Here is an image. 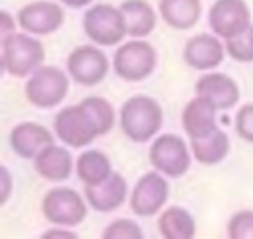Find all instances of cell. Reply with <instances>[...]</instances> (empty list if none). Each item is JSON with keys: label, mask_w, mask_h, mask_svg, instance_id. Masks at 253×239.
I'll list each match as a JSON object with an SVG mask.
<instances>
[{"label": "cell", "mask_w": 253, "mask_h": 239, "mask_svg": "<svg viewBox=\"0 0 253 239\" xmlns=\"http://www.w3.org/2000/svg\"><path fill=\"white\" fill-rule=\"evenodd\" d=\"M162 126L160 105L146 95H134L121 107V128L132 142H146L158 134Z\"/></svg>", "instance_id": "obj_1"}, {"label": "cell", "mask_w": 253, "mask_h": 239, "mask_svg": "<svg viewBox=\"0 0 253 239\" xmlns=\"http://www.w3.org/2000/svg\"><path fill=\"white\" fill-rule=\"evenodd\" d=\"M45 57V49L40 40L32 38L28 32H12L2 38V67L14 77L32 75Z\"/></svg>", "instance_id": "obj_2"}, {"label": "cell", "mask_w": 253, "mask_h": 239, "mask_svg": "<svg viewBox=\"0 0 253 239\" xmlns=\"http://www.w3.org/2000/svg\"><path fill=\"white\" fill-rule=\"evenodd\" d=\"M53 130L57 138L71 148H83L101 136L97 122L83 101L61 109L53 119Z\"/></svg>", "instance_id": "obj_3"}, {"label": "cell", "mask_w": 253, "mask_h": 239, "mask_svg": "<svg viewBox=\"0 0 253 239\" xmlns=\"http://www.w3.org/2000/svg\"><path fill=\"white\" fill-rule=\"evenodd\" d=\"M69 91V77L55 65H40L26 83V99L38 109L57 107Z\"/></svg>", "instance_id": "obj_4"}, {"label": "cell", "mask_w": 253, "mask_h": 239, "mask_svg": "<svg viewBox=\"0 0 253 239\" xmlns=\"http://www.w3.org/2000/svg\"><path fill=\"white\" fill-rule=\"evenodd\" d=\"M83 30L97 45H117L125 40L126 24L121 8L111 4H95L83 14Z\"/></svg>", "instance_id": "obj_5"}, {"label": "cell", "mask_w": 253, "mask_h": 239, "mask_svg": "<svg viewBox=\"0 0 253 239\" xmlns=\"http://www.w3.org/2000/svg\"><path fill=\"white\" fill-rule=\"evenodd\" d=\"M156 49L144 40L121 43L113 55V69L125 81H142L156 69Z\"/></svg>", "instance_id": "obj_6"}, {"label": "cell", "mask_w": 253, "mask_h": 239, "mask_svg": "<svg viewBox=\"0 0 253 239\" xmlns=\"http://www.w3.org/2000/svg\"><path fill=\"white\" fill-rule=\"evenodd\" d=\"M192 148H188L186 140L178 134H158L150 146L148 160L152 168L162 172L168 178H180L190 170Z\"/></svg>", "instance_id": "obj_7"}, {"label": "cell", "mask_w": 253, "mask_h": 239, "mask_svg": "<svg viewBox=\"0 0 253 239\" xmlns=\"http://www.w3.org/2000/svg\"><path fill=\"white\" fill-rule=\"evenodd\" d=\"M42 211L47 221L55 225H77L87 215V203L77 190L55 186L51 188L42 201Z\"/></svg>", "instance_id": "obj_8"}, {"label": "cell", "mask_w": 253, "mask_h": 239, "mask_svg": "<svg viewBox=\"0 0 253 239\" xmlns=\"http://www.w3.org/2000/svg\"><path fill=\"white\" fill-rule=\"evenodd\" d=\"M168 199V182L156 168L138 178L130 192V209L138 217H152Z\"/></svg>", "instance_id": "obj_9"}, {"label": "cell", "mask_w": 253, "mask_h": 239, "mask_svg": "<svg viewBox=\"0 0 253 239\" xmlns=\"http://www.w3.org/2000/svg\"><path fill=\"white\" fill-rule=\"evenodd\" d=\"M208 22L215 36L229 40L251 26V12L245 0H215L210 8Z\"/></svg>", "instance_id": "obj_10"}, {"label": "cell", "mask_w": 253, "mask_h": 239, "mask_svg": "<svg viewBox=\"0 0 253 239\" xmlns=\"http://www.w3.org/2000/svg\"><path fill=\"white\" fill-rule=\"evenodd\" d=\"M107 71L109 59L95 45H79L67 57V73L79 85L93 87L105 79Z\"/></svg>", "instance_id": "obj_11"}, {"label": "cell", "mask_w": 253, "mask_h": 239, "mask_svg": "<svg viewBox=\"0 0 253 239\" xmlns=\"http://www.w3.org/2000/svg\"><path fill=\"white\" fill-rule=\"evenodd\" d=\"M65 20L63 8L49 0H36L18 12V24L24 32L34 36H47L61 28Z\"/></svg>", "instance_id": "obj_12"}, {"label": "cell", "mask_w": 253, "mask_h": 239, "mask_svg": "<svg viewBox=\"0 0 253 239\" xmlns=\"http://www.w3.org/2000/svg\"><path fill=\"white\" fill-rule=\"evenodd\" d=\"M225 45L221 43L219 36L211 34H198L190 38L184 45V61L198 69V71H210L217 67L225 57Z\"/></svg>", "instance_id": "obj_13"}, {"label": "cell", "mask_w": 253, "mask_h": 239, "mask_svg": "<svg viewBox=\"0 0 253 239\" xmlns=\"http://www.w3.org/2000/svg\"><path fill=\"white\" fill-rule=\"evenodd\" d=\"M196 95H202L208 101H211L217 107V111H227L237 105L239 87L229 75L211 71L196 81Z\"/></svg>", "instance_id": "obj_14"}, {"label": "cell", "mask_w": 253, "mask_h": 239, "mask_svg": "<svg viewBox=\"0 0 253 239\" xmlns=\"http://www.w3.org/2000/svg\"><path fill=\"white\" fill-rule=\"evenodd\" d=\"M49 144H53L51 132L38 122H20L10 132V146L20 158L32 160Z\"/></svg>", "instance_id": "obj_15"}, {"label": "cell", "mask_w": 253, "mask_h": 239, "mask_svg": "<svg viewBox=\"0 0 253 239\" xmlns=\"http://www.w3.org/2000/svg\"><path fill=\"white\" fill-rule=\"evenodd\" d=\"M85 199L95 211H115L126 199V182L121 174L113 172L107 180L85 186Z\"/></svg>", "instance_id": "obj_16"}, {"label": "cell", "mask_w": 253, "mask_h": 239, "mask_svg": "<svg viewBox=\"0 0 253 239\" xmlns=\"http://www.w3.org/2000/svg\"><path fill=\"white\" fill-rule=\"evenodd\" d=\"M34 168L47 182H63L71 176L73 158L63 146L49 144L34 158Z\"/></svg>", "instance_id": "obj_17"}, {"label": "cell", "mask_w": 253, "mask_h": 239, "mask_svg": "<svg viewBox=\"0 0 253 239\" xmlns=\"http://www.w3.org/2000/svg\"><path fill=\"white\" fill-rule=\"evenodd\" d=\"M217 107L202 95H196L182 111V126L190 138H196L211 128H215Z\"/></svg>", "instance_id": "obj_18"}, {"label": "cell", "mask_w": 253, "mask_h": 239, "mask_svg": "<svg viewBox=\"0 0 253 239\" xmlns=\"http://www.w3.org/2000/svg\"><path fill=\"white\" fill-rule=\"evenodd\" d=\"M192 156L206 166L221 162L229 152V138L221 128H211L196 138H190Z\"/></svg>", "instance_id": "obj_19"}, {"label": "cell", "mask_w": 253, "mask_h": 239, "mask_svg": "<svg viewBox=\"0 0 253 239\" xmlns=\"http://www.w3.org/2000/svg\"><path fill=\"white\" fill-rule=\"evenodd\" d=\"M158 12L170 28L188 30L200 20L202 4L200 0H160Z\"/></svg>", "instance_id": "obj_20"}, {"label": "cell", "mask_w": 253, "mask_h": 239, "mask_svg": "<svg viewBox=\"0 0 253 239\" xmlns=\"http://www.w3.org/2000/svg\"><path fill=\"white\" fill-rule=\"evenodd\" d=\"M126 32L132 38L148 36L156 26V12L146 0H125L121 4Z\"/></svg>", "instance_id": "obj_21"}, {"label": "cell", "mask_w": 253, "mask_h": 239, "mask_svg": "<svg viewBox=\"0 0 253 239\" xmlns=\"http://www.w3.org/2000/svg\"><path fill=\"white\" fill-rule=\"evenodd\" d=\"M158 231L164 239H192L196 235V221L188 209L172 205L160 213Z\"/></svg>", "instance_id": "obj_22"}, {"label": "cell", "mask_w": 253, "mask_h": 239, "mask_svg": "<svg viewBox=\"0 0 253 239\" xmlns=\"http://www.w3.org/2000/svg\"><path fill=\"white\" fill-rule=\"evenodd\" d=\"M75 174L85 186L99 184L113 174L111 160L101 150H85L75 162Z\"/></svg>", "instance_id": "obj_23"}, {"label": "cell", "mask_w": 253, "mask_h": 239, "mask_svg": "<svg viewBox=\"0 0 253 239\" xmlns=\"http://www.w3.org/2000/svg\"><path fill=\"white\" fill-rule=\"evenodd\" d=\"M225 49L235 61H241V63L253 61V24L241 34H237L235 38L225 40Z\"/></svg>", "instance_id": "obj_24"}, {"label": "cell", "mask_w": 253, "mask_h": 239, "mask_svg": "<svg viewBox=\"0 0 253 239\" xmlns=\"http://www.w3.org/2000/svg\"><path fill=\"white\" fill-rule=\"evenodd\" d=\"M229 239H253V211L243 209L229 217L227 221Z\"/></svg>", "instance_id": "obj_25"}, {"label": "cell", "mask_w": 253, "mask_h": 239, "mask_svg": "<svg viewBox=\"0 0 253 239\" xmlns=\"http://www.w3.org/2000/svg\"><path fill=\"white\" fill-rule=\"evenodd\" d=\"M103 239H142V229L132 219H117L103 229Z\"/></svg>", "instance_id": "obj_26"}, {"label": "cell", "mask_w": 253, "mask_h": 239, "mask_svg": "<svg viewBox=\"0 0 253 239\" xmlns=\"http://www.w3.org/2000/svg\"><path fill=\"white\" fill-rule=\"evenodd\" d=\"M235 132L245 142H253V103H247L237 111Z\"/></svg>", "instance_id": "obj_27"}, {"label": "cell", "mask_w": 253, "mask_h": 239, "mask_svg": "<svg viewBox=\"0 0 253 239\" xmlns=\"http://www.w3.org/2000/svg\"><path fill=\"white\" fill-rule=\"evenodd\" d=\"M2 38L4 36H8V34H12L14 32V28H16V20H12V16H10V12H2Z\"/></svg>", "instance_id": "obj_28"}, {"label": "cell", "mask_w": 253, "mask_h": 239, "mask_svg": "<svg viewBox=\"0 0 253 239\" xmlns=\"http://www.w3.org/2000/svg\"><path fill=\"white\" fill-rule=\"evenodd\" d=\"M10 186H12V180H10V172L6 166H2V203H6L8 196H10Z\"/></svg>", "instance_id": "obj_29"}, {"label": "cell", "mask_w": 253, "mask_h": 239, "mask_svg": "<svg viewBox=\"0 0 253 239\" xmlns=\"http://www.w3.org/2000/svg\"><path fill=\"white\" fill-rule=\"evenodd\" d=\"M43 237H75L71 231H63V229H51V231H45Z\"/></svg>", "instance_id": "obj_30"}, {"label": "cell", "mask_w": 253, "mask_h": 239, "mask_svg": "<svg viewBox=\"0 0 253 239\" xmlns=\"http://www.w3.org/2000/svg\"><path fill=\"white\" fill-rule=\"evenodd\" d=\"M59 2H63L69 8H83V6H89L93 0H59Z\"/></svg>", "instance_id": "obj_31"}]
</instances>
